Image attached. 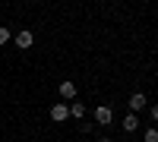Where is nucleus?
Masks as SVG:
<instances>
[{
  "label": "nucleus",
  "instance_id": "nucleus-3",
  "mask_svg": "<svg viewBox=\"0 0 158 142\" xmlns=\"http://www.w3.org/2000/svg\"><path fill=\"white\" fill-rule=\"evenodd\" d=\"M114 120V111L108 108V104H101V108H95V123H101V126H108Z\"/></svg>",
  "mask_w": 158,
  "mask_h": 142
},
{
  "label": "nucleus",
  "instance_id": "nucleus-11",
  "mask_svg": "<svg viewBox=\"0 0 158 142\" xmlns=\"http://www.w3.org/2000/svg\"><path fill=\"white\" fill-rule=\"evenodd\" d=\"M95 142H111V139H108V136H101V139H95Z\"/></svg>",
  "mask_w": 158,
  "mask_h": 142
},
{
  "label": "nucleus",
  "instance_id": "nucleus-6",
  "mask_svg": "<svg viewBox=\"0 0 158 142\" xmlns=\"http://www.w3.org/2000/svg\"><path fill=\"white\" fill-rule=\"evenodd\" d=\"M139 130V117H136V114H127V117H123V133H136Z\"/></svg>",
  "mask_w": 158,
  "mask_h": 142
},
{
  "label": "nucleus",
  "instance_id": "nucleus-7",
  "mask_svg": "<svg viewBox=\"0 0 158 142\" xmlns=\"http://www.w3.org/2000/svg\"><path fill=\"white\" fill-rule=\"evenodd\" d=\"M70 114H73L76 120H82V117H85V104H82V101H73V104H70Z\"/></svg>",
  "mask_w": 158,
  "mask_h": 142
},
{
  "label": "nucleus",
  "instance_id": "nucleus-4",
  "mask_svg": "<svg viewBox=\"0 0 158 142\" xmlns=\"http://www.w3.org/2000/svg\"><path fill=\"white\" fill-rule=\"evenodd\" d=\"M13 41H16V47H22V51H29V47H32V41H35V35L22 29V32H16V38H13Z\"/></svg>",
  "mask_w": 158,
  "mask_h": 142
},
{
  "label": "nucleus",
  "instance_id": "nucleus-8",
  "mask_svg": "<svg viewBox=\"0 0 158 142\" xmlns=\"http://www.w3.org/2000/svg\"><path fill=\"white\" fill-rule=\"evenodd\" d=\"M139 142H158V130H155V126H149V130H146V136H142Z\"/></svg>",
  "mask_w": 158,
  "mask_h": 142
},
{
  "label": "nucleus",
  "instance_id": "nucleus-5",
  "mask_svg": "<svg viewBox=\"0 0 158 142\" xmlns=\"http://www.w3.org/2000/svg\"><path fill=\"white\" fill-rule=\"evenodd\" d=\"M60 98H67V101H73L76 98V82H60Z\"/></svg>",
  "mask_w": 158,
  "mask_h": 142
},
{
  "label": "nucleus",
  "instance_id": "nucleus-2",
  "mask_svg": "<svg viewBox=\"0 0 158 142\" xmlns=\"http://www.w3.org/2000/svg\"><path fill=\"white\" fill-rule=\"evenodd\" d=\"M67 117H70V104H63V101H60V104L51 108V120H54V123H63Z\"/></svg>",
  "mask_w": 158,
  "mask_h": 142
},
{
  "label": "nucleus",
  "instance_id": "nucleus-1",
  "mask_svg": "<svg viewBox=\"0 0 158 142\" xmlns=\"http://www.w3.org/2000/svg\"><path fill=\"white\" fill-rule=\"evenodd\" d=\"M127 104H130V114H139V111H146V95H142V92H133Z\"/></svg>",
  "mask_w": 158,
  "mask_h": 142
},
{
  "label": "nucleus",
  "instance_id": "nucleus-10",
  "mask_svg": "<svg viewBox=\"0 0 158 142\" xmlns=\"http://www.w3.org/2000/svg\"><path fill=\"white\" fill-rule=\"evenodd\" d=\"M149 117H152V120H158V104H152V108H149Z\"/></svg>",
  "mask_w": 158,
  "mask_h": 142
},
{
  "label": "nucleus",
  "instance_id": "nucleus-9",
  "mask_svg": "<svg viewBox=\"0 0 158 142\" xmlns=\"http://www.w3.org/2000/svg\"><path fill=\"white\" fill-rule=\"evenodd\" d=\"M10 41V29H6V25H0V44H6Z\"/></svg>",
  "mask_w": 158,
  "mask_h": 142
}]
</instances>
